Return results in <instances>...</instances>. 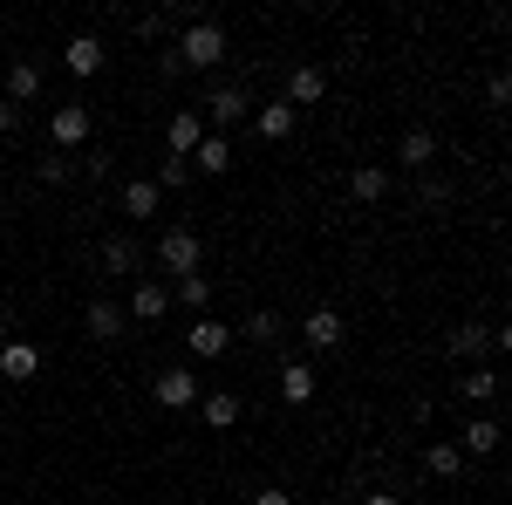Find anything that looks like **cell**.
Wrapping results in <instances>:
<instances>
[{
    "label": "cell",
    "mask_w": 512,
    "mask_h": 505,
    "mask_svg": "<svg viewBox=\"0 0 512 505\" xmlns=\"http://www.w3.org/2000/svg\"><path fill=\"white\" fill-rule=\"evenodd\" d=\"M171 62H178V69H219V62H226V28H219V21H185Z\"/></svg>",
    "instance_id": "1"
},
{
    "label": "cell",
    "mask_w": 512,
    "mask_h": 505,
    "mask_svg": "<svg viewBox=\"0 0 512 505\" xmlns=\"http://www.w3.org/2000/svg\"><path fill=\"white\" fill-rule=\"evenodd\" d=\"M158 260L178 273V280H185V273H198V260H205V239H198L192 226H171V233L158 239Z\"/></svg>",
    "instance_id": "2"
},
{
    "label": "cell",
    "mask_w": 512,
    "mask_h": 505,
    "mask_svg": "<svg viewBox=\"0 0 512 505\" xmlns=\"http://www.w3.org/2000/svg\"><path fill=\"white\" fill-rule=\"evenodd\" d=\"M151 396H158L164 410H192V403H198V369H185V362H171V369H158V383H151Z\"/></svg>",
    "instance_id": "3"
},
{
    "label": "cell",
    "mask_w": 512,
    "mask_h": 505,
    "mask_svg": "<svg viewBox=\"0 0 512 505\" xmlns=\"http://www.w3.org/2000/svg\"><path fill=\"white\" fill-rule=\"evenodd\" d=\"M185 349H192L198 362H219V355L233 349V328H226V321H212V314H192V328H185Z\"/></svg>",
    "instance_id": "4"
},
{
    "label": "cell",
    "mask_w": 512,
    "mask_h": 505,
    "mask_svg": "<svg viewBox=\"0 0 512 505\" xmlns=\"http://www.w3.org/2000/svg\"><path fill=\"white\" fill-rule=\"evenodd\" d=\"M198 117H205V123H246V117H253V96H246L239 82H219V89L198 103Z\"/></svg>",
    "instance_id": "5"
},
{
    "label": "cell",
    "mask_w": 512,
    "mask_h": 505,
    "mask_svg": "<svg viewBox=\"0 0 512 505\" xmlns=\"http://www.w3.org/2000/svg\"><path fill=\"white\" fill-rule=\"evenodd\" d=\"M35 369H41V349L35 342H0V383H35Z\"/></svg>",
    "instance_id": "6"
},
{
    "label": "cell",
    "mask_w": 512,
    "mask_h": 505,
    "mask_svg": "<svg viewBox=\"0 0 512 505\" xmlns=\"http://www.w3.org/2000/svg\"><path fill=\"white\" fill-rule=\"evenodd\" d=\"M321 96H328V76H321L315 62H301V69L287 76V96H280V103H294V110H315Z\"/></svg>",
    "instance_id": "7"
},
{
    "label": "cell",
    "mask_w": 512,
    "mask_h": 505,
    "mask_svg": "<svg viewBox=\"0 0 512 505\" xmlns=\"http://www.w3.org/2000/svg\"><path fill=\"white\" fill-rule=\"evenodd\" d=\"M48 137H55V144H89V103H62V110L48 117Z\"/></svg>",
    "instance_id": "8"
},
{
    "label": "cell",
    "mask_w": 512,
    "mask_h": 505,
    "mask_svg": "<svg viewBox=\"0 0 512 505\" xmlns=\"http://www.w3.org/2000/svg\"><path fill=\"white\" fill-rule=\"evenodd\" d=\"M130 321H164L171 314V287H158V280H137V294H130Z\"/></svg>",
    "instance_id": "9"
},
{
    "label": "cell",
    "mask_w": 512,
    "mask_h": 505,
    "mask_svg": "<svg viewBox=\"0 0 512 505\" xmlns=\"http://www.w3.org/2000/svg\"><path fill=\"white\" fill-rule=\"evenodd\" d=\"M294 123H301V110H294V103H260L253 130H260L267 144H287V137H294Z\"/></svg>",
    "instance_id": "10"
},
{
    "label": "cell",
    "mask_w": 512,
    "mask_h": 505,
    "mask_svg": "<svg viewBox=\"0 0 512 505\" xmlns=\"http://www.w3.org/2000/svg\"><path fill=\"white\" fill-rule=\"evenodd\" d=\"M198 137H205V117H198V110H178V117L164 123V144H171V157H192Z\"/></svg>",
    "instance_id": "11"
},
{
    "label": "cell",
    "mask_w": 512,
    "mask_h": 505,
    "mask_svg": "<svg viewBox=\"0 0 512 505\" xmlns=\"http://www.w3.org/2000/svg\"><path fill=\"white\" fill-rule=\"evenodd\" d=\"M485 349H506V328H458V335H451V355H458V362H472V355H485Z\"/></svg>",
    "instance_id": "12"
},
{
    "label": "cell",
    "mask_w": 512,
    "mask_h": 505,
    "mask_svg": "<svg viewBox=\"0 0 512 505\" xmlns=\"http://www.w3.org/2000/svg\"><path fill=\"white\" fill-rule=\"evenodd\" d=\"M349 192H355V205H383V198H390V171H383V164H355Z\"/></svg>",
    "instance_id": "13"
},
{
    "label": "cell",
    "mask_w": 512,
    "mask_h": 505,
    "mask_svg": "<svg viewBox=\"0 0 512 505\" xmlns=\"http://www.w3.org/2000/svg\"><path fill=\"white\" fill-rule=\"evenodd\" d=\"M0 82H7V103H14V110H21L28 96H41V69H35V62H7Z\"/></svg>",
    "instance_id": "14"
},
{
    "label": "cell",
    "mask_w": 512,
    "mask_h": 505,
    "mask_svg": "<svg viewBox=\"0 0 512 505\" xmlns=\"http://www.w3.org/2000/svg\"><path fill=\"white\" fill-rule=\"evenodd\" d=\"M499 437H506V430L492 424V417H472L465 437H458V451H465V458H492V451H499Z\"/></svg>",
    "instance_id": "15"
},
{
    "label": "cell",
    "mask_w": 512,
    "mask_h": 505,
    "mask_svg": "<svg viewBox=\"0 0 512 505\" xmlns=\"http://www.w3.org/2000/svg\"><path fill=\"white\" fill-rule=\"evenodd\" d=\"M308 396H315V369H308V362H280V403L301 410Z\"/></svg>",
    "instance_id": "16"
},
{
    "label": "cell",
    "mask_w": 512,
    "mask_h": 505,
    "mask_svg": "<svg viewBox=\"0 0 512 505\" xmlns=\"http://www.w3.org/2000/svg\"><path fill=\"white\" fill-rule=\"evenodd\" d=\"M192 164L205 171V178H219V171H233V144L205 130V137H198V151H192Z\"/></svg>",
    "instance_id": "17"
},
{
    "label": "cell",
    "mask_w": 512,
    "mask_h": 505,
    "mask_svg": "<svg viewBox=\"0 0 512 505\" xmlns=\"http://www.w3.org/2000/svg\"><path fill=\"white\" fill-rule=\"evenodd\" d=\"M62 62H69V76H96V69H103V41H96V35H76L69 48H62Z\"/></svg>",
    "instance_id": "18"
},
{
    "label": "cell",
    "mask_w": 512,
    "mask_h": 505,
    "mask_svg": "<svg viewBox=\"0 0 512 505\" xmlns=\"http://www.w3.org/2000/svg\"><path fill=\"white\" fill-rule=\"evenodd\" d=\"M301 335H308V349H335V342H342L349 328H342V314H335V308H315V314H308V328H301Z\"/></svg>",
    "instance_id": "19"
},
{
    "label": "cell",
    "mask_w": 512,
    "mask_h": 505,
    "mask_svg": "<svg viewBox=\"0 0 512 505\" xmlns=\"http://www.w3.org/2000/svg\"><path fill=\"white\" fill-rule=\"evenodd\" d=\"M158 205H164V192L151 178H130V185H123V212H130V219H151Z\"/></svg>",
    "instance_id": "20"
},
{
    "label": "cell",
    "mask_w": 512,
    "mask_h": 505,
    "mask_svg": "<svg viewBox=\"0 0 512 505\" xmlns=\"http://www.w3.org/2000/svg\"><path fill=\"white\" fill-rule=\"evenodd\" d=\"M123 321H130V314H123L117 301H89V335H96V342H117Z\"/></svg>",
    "instance_id": "21"
},
{
    "label": "cell",
    "mask_w": 512,
    "mask_h": 505,
    "mask_svg": "<svg viewBox=\"0 0 512 505\" xmlns=\"http://www.w3.org/2000/svg\"><path fill=\"white\" fill-rule=\"evenodd\" d=\"M198 410H205V424H212V430H233L239 424V396H233V389H212Z\"/></svg>",
    "instance_id": "22"
},
{
    "label": "cell",
    "mask_w": 512,
    "mask_h": 505,
    "mask_svg": "<svg viewBox=\"0 0 512 505\" xmlns=\"http://www.w3.org/2000/svg\"><path fill=\"white\" fill-rule=\"evenodd\" d=\"M396 157H403L410 171H424V164L437 157V137H431V130H403V144H396Z\"/></svg>",
    "instance_id": "23"
},
{
    "label": "cell",
    "mask_w": 512,
    "mask_h": 505,
    "mask_svg": "<svg viewBox=\"0 0 512 505\" xmlns=\"http://www.w3.org/2000/svg\"><path fill=\"white\" fill-rule=\"evenodd\" d=\"M171 301H185L192 314H205V301H212V280H205V273H185V280H171Z\"/></svg>",
    "instance_id": "24"
},
{
    "label": "cell",
    "mask_w": 512,
    "mask_h": 505,
    "mask_svg": "<svg viewBox=\"0 0 512 505\" xmlns=\"http://www.w3.org/2000/svg\"><path fill=\"white\" fill-rule=\"evenodd\" d=\"M424 471H431V478H458V471H465V451H458V444H431V451H424Z\"/></svg>",
    "instance_id": "25"
},
{
    "label": "cell",
    "mask_w": 512,
    "mask_h": 505,
    "mask_svg": "<svg viewBox=\"0 0 512 505\" xmlns=\"http://www.w3.org/2000/svg\"><path fill=\"white\" fill-rule=\"evenodd\" d=\"M103 267H110V273H130V267H137V239H130V233H110V239H103Z\"/></svg>",
    "instance_id": "26"
},
{
    "label": "cell",
    "mask_w": 512,
    "mask_h": 505,
    "mask_svg": "<svg viewBox=\"0 0 512 505\" xmlns=\"http://www.w3.org/2000/svg\"><path fill=\"white\" fill-rule=\"evenodd\" d=\"M458 396H465V403H492V396H499V369H472V376L458 383Z\"/></svg>",
    "instance_id": "27"
},
{
    "label": "cell",
    "mask_w": 512,
    "mask_h": 505,
    "mask_svg": "<svg viewBox=\"0 0 512 505\" xmlns=\"http://www.w3.org/2000/svg\"><path fill=\"white\" fill-rule=\"evenodd\" d=\"M151 185H158V192H185V185H192V157H164Z\"/></svg>",
    "instance_id": "28"
},
{
    "label": "cell",
    "mask_w": 512,
    "mask_h": 505,
    "mask_svg": "<svg viewBox=\"0 0 512 505\" xmlns=\"http://www.w3.org/2000/svg\"><path fill=\"white\" fill-rule=\"evenodd\" d=\"M246 335H253V342H280V314H274V308H260L253 321H246Z\"/></svg>",
    "instance_id": "29"
},
{
    "label": "cell",
    "mask_w": 512,
    "mask_h": 505,
    "mask_svg": "<svg viewBox=\"0 0 512 505\" xmlns=\"http://www.w3.org/2000/svg\"><path fill=\"white\" fill-rule=\"evenodd\" d=\"M130 28H137V41H164L171 35V14H137Z\"/></svg>",
    "instance_id": "30"
},
{
    "label": "cell",
    "mask_w": 512,
    "mask_h": 505,
    "mask_svg": "<svg viewBox=\"0 0 512 505\" xmlns=\"http://www.w3.org/2000/svg\"><path fill=\"white\" fill-rule=\"evenodd\" d=\"M35 178H41V185H62V178H69V157H62V151H48V157L35 164Z\"/></svg>",
    "instance_id": "31"
},
{
    "label": "cell",
    "mask_w": 512,
    "mask_h": 505,
    "mask_svg": "<svg viewBox=\"0 0 512 505\" xmlns=\"http://www.w3.org/2000/svg\"><path fill=\"white\" fill-rule=\"evenodd\" d=\"M14 130H21V110H14V103L0 96V137H14Z\"/></svg>",
    "instance_id": "32"
},
{
    "label": "cell",
    "mask_w": 512,
    "mask_h": 505,
    "mask_svg": "<svg viewBox=\"0 0 512 505\" xmlns=\"http://www.w3.org/2000/svg\"><path fill=\"white\" fill-rule=\"evenodd\" d=\"M253 505H294L287 492H253Z\"/></svg>",
    "instance_id": "33"
},
{
    "label": "cell",
    "mask_w": 512,
    "mask_h": 505,
    "mask_svg": "<svg viewBox=\"0 0 512 505\" xmlns=\"http://www.w3.org/2000/svg\"><path fill=\"white\" fill-rule=\"evenodd\" d=\"M362 505H403L396 492H362Z\"/></svg>",
    "instance_id": "34"
},
{
    "label": "cell",
    "mask_w": 512,
    "mask_h": 505,
    "mask_svg": "<svg viewBox=\"0 0 512 505\" xmlns=\"http://www.w3.org/2000/svg\"><path fill=\"white\" fill-rule=\"evenodd\" d=\"M0 69H7V48H0Z\"/></svg>",
    "instance_id": "35"
}]
</instances>
